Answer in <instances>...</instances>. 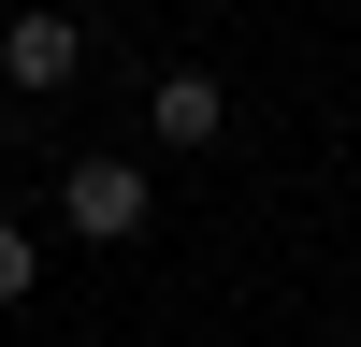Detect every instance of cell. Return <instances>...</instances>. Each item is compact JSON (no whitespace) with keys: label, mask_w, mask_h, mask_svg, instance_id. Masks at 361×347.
<instances>
[{"label":"cell","mask_w":361,"mask_h":347,"mask_svg":"<svg viewBox=\"0 0 361 347\" xmlns=\"http://www.w3.org/2000/svg\"><path fill=\"white\" fill-rule=\"evenodd\" d=\"M145 217H159L145 159H73V174H58V231H73V246H130Z\"/></svg>","instance_id":"1"},{"label":"cell","mask_w":361,"mask_h":347,"mask_svg":"<svg viewBox=\"0 0 361 347\" xmlns=\"http://www.w3.org/2000/svg\"><path fill=\"white\" fill-rule=\"evenodd\" d=\"M29 289H44V231H15V217H0V304H29Z\"/></svg>","instance_id":"4"},{"label":"cell","mask_w":361,"mask_h":347,"mask_svg":"<svg viewBox=\"0 0 361 347\" xmlns=\"http://www.w3.org/2000/svg\"><path fill=\"white\" fill-rule=\"evenodd\" d=\"M145 130H159L173 159H202V145L231 130V87H217V73H159V87H145Z\"/></svg>","instance_id":"3"},{"label":"cell","mask_w":361,"mask_h":347,"mask_svg":"<svg viewBox=\"0 0 361 347\" xmlns=\"http://www.w3.org/2000/svg\"><path fill=\"white\" fill-rule=\"evenodd\" d=\"M87 73V29L73 15H15L0 29V87H15V102H44V87H73Z\"/></svg>","instance_id":"2"}]
</instances>
